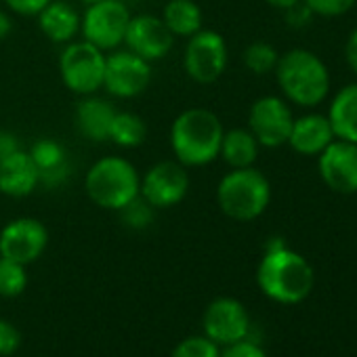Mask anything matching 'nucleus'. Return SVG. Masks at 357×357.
<instances>
[{"label": "nucleus", "mask_w": 357, "mask_h": 357, "mask_svg": "<svg viewBox=\"0 0 357 357\" xmlns=\"http://www.w3.org/2000/svg\"><path fill=\"white\" fill-rule=\"evenodd\" d=\"M257 284L267 298L280 305H298L311 294L315 273L303 255L290 250L282 240H273L259 263Z\"/></svg>", "instance_id": "nucleus-1"}, {"label": "nucleus", "mask_w": 357, "mask_h": 357, "mask_svg": "<svg viewBox=\"0 0 357 357\" xmlns=\"http://www.w3.org/2000/svg\"><path fill=\"white\" fill-rule=\"evenodd\" d=\"M219 116L204 107H190L178 114L170 126V147L174 160L185 168L206 166L219 158L223 141Z\"/></svg>", "instance_id": "nucleus-2"}, {"label": "nucleus", "mask_w": 357, "mask_h": 357, "mask_svg": "<svg viewBox=\"0 0 357 357\" xmlns=\"http://www.w3.org/2000/svg\"><path fill=\"white\" fill-rule=\"evenodd\" d=\"M273 72L284 97L301 107H315L330 93L328 68L307 49H292L284 53Z\"/></svg>", "instance_id": "nucleus-3"}, {"label": "nucleus", "mask_w": 357, "mask_h": 357, "mask_svg": "<svg viewBox=\"0 0 357 357\" xmlns=\"http://www.w3.org/2000/svg\"><path fill=\"white\" fill-rule=\"evenodd\" d=\"M84 190L93 204L105 211H122L141 192V174L122 155L99 158L86 172Z\"/></svg>", "instance_id": "nucleus-4"}, {"label": "nucleus", "mask_w": 357, "mask_h": 357, "mask_svg": "<svg viewBox=\"0 0 357 357\" xmlns=\"http://www.w3.org/2000/svg\"><path fill=\"white\" fill-rule=\"evenodd\" d=\"M269 202L271 183L255 166L231 168L217 185V204L221 213L240 223L259 219Z\"/></svg>", "instance_id": "nucleus-5"}, {"label": "nucleus", "mask_w": 357, "mask_h": 357, "mask_svg": "<svg viewBox=\"0 0 357 357\" xmlns=\"http://www.w3.org/2000/svg\"><path fill=\"white\" fill-rule=\"evenodd\" d=\"M59 74L68 91L86 97L103 89L105 53L86 40H72L59 55Z\"/></svg>", "instance_id": "nucleus-6"}, {"label": "nucleus", "mask_w": 357, "mask_h": 357, "mask_svg": "<svg viewBox=\"0 0 357 357\" xmlns=\"http://www.w3.org/2000/svg\"><path fill=\"white\" fill-rule=\"evenodd\" d=\"M130 17L132 15L122 0H99V3L86 5V11L80 15L82 40L103 53L116 51L124 45Z\"/></svg>", "instance_id": "nucleus-7"}, {"label": "nucleus", "mask_w": 357, "mask_h": 357, "mask_svg": "<svg viewBox=\"0 0 357 357\" xmlns=\"http://www.w3.org/2000/svg\"><path fill=\"white\" fill-rule=\"evenodd\" d=\"M190 192V172L176 160H162L141 176L139 196L153 208L164 211L181 204Z\"/></svg>", "instance_id": "nucleus-8"}, {"label": "nucleus", "mask_w": 357, "mask_h": 357, "mask_svg": "<svg viewBox=\"0 0 357 357\" xmlns=\"http://www.w3.org/2000/svg\"><path fill=\"white\" fill-rule=\"evenodd\" d=\"M229 61L225 38L215 30H200L188 38L183 53V68L188 76L198 84L217 82Z\"/></svg>", "instance_id": "nucleus-9"}, {"label": "nucleus", "mask_w": 357, "mask_h": 357, "mask_svg": "<svg viewBox=\"0 0 357 357\" xmlns=\"http://www.w3.org/2000/svg\"><path fill=\"white\" fill-rule=\"evenodd\" d=\"M151 63L135 55L128 49H116L105 53L103 89L118 99H132L141 95L151 82Z\"/></svg>", "instance_id": "nucleus-10"}, {"label": "nucleus", "mask_w": 357, "mask_h": 357, "mask_svg": "<svg viewBox=\"0 0 357 357\" xmlns=\"http://www.w3.org/2000/svg\"><path fill=\"white\" fill-rule=\"evenodd\" d=\"M49 246V229L34 217H20L0 229V257L30 265L43 257Z\"/></svg>", "instance_id": "nucleus-11"}, {"label": "nucleus", "mask_w": 357, "mask_h": 357, "mask_svg": "<svg viewBox=\"0 0 357 357\" xmlns=\"http://www.w3.org/2000/svg\"><path fill=\"white\" fill-rule=\"evenodd\" d=\"M292 122L294 116L290 105L275 95H265L257 99L248 114V130L263 147L286 145L292 130Z\"/></svg>", "instance_id": "nucleus-12"}, {"label": "nucleus", "mask_w": 357, "mask_h": 357, "mask_svg": "<svg viewBox=\"0 0 357 357\" xmlns=\"http://www.w3.org/2000/svg\"><path fill=\"white\" fill-rule=\"evenodd\" d=\"M202 326L204 336H208L219 347H229L234 342L248 338L250 315L240 301L231 296H219L206 307Z\"/></svg>", "instance_id": "nucleus-13"}, {"label": "nucleus", "mask_w": 357, "mask_h": 357, "mask_svg": "<svg viewBox=\"0 0 357 357\" xmlns=\"http://www.w3.org/2000/svg\"><path fill=\"white\" fill-rule=\"evenodd\" d=\"M319 176L336 194L351 196L357 194V145L334 139L319 155H317Z\"/></svg>", "instance_id": "nucleus-14"}, {"label": "nucleus", "mask_w": 357, "mask_h": 357, "mask_svg": "<svg viewBox=\"0 0 357 357\" xmlns=\"http://www.w3.org/2000/svg\"><path fill=\"white\" fill-rule=\"evenodd\" d=\"M172 47H174V36L168 32L162 17H155L151 13H141L130 17L124 36V49L132 51L135 55L151 63L164 59Z\"/></svg>", "instance_id": "nucleus-15"}, {"label": "nucleus", "mask_w": 357, "mask_h": 357, "mask_svg": "<svg viewBox=\"0 0 357 357\" xmlns=\"http://www.w3.org/2000/svg\"><path fill=\"white\" fill-rule=\"evenodd\" d=\"M38 185L40 174L30 151L17 149L0 162V194L9 198H26Z\"/></svg>", "instance_id": "nucleus-16"}, {"label": "nucleus", "mask_w": 357, "mask_h": 357, "mask_svg": "<svg viewBox=\"0 0 357 357\" xmlns=\"http://www.w3.org/2000/svg\"><path fill=\"white\" fill-rule=\"evenodd\" d=\"M334 139L336 137H334L328 116L307 114V116L294 118L292 130L288 137V145L296 153L311 158V155H319Z\"/></svg>", "instance_id": "nucleus-17"}, {"label": "nucleus", "mask_w": 357, "mask_h": 357, "mask_svg": "<svg viewBox=\"0 0 357 357\" xmlns=\"http://www.w3.org/2000/svg\"><path fill=\"white\" fill-rule=\"evenodd\" d=\"M116 114L118 109L107 99L97 97V93L86 95L76 107V126L84 139L103 143V141H109V130H112V122Z\"/></svg>", "instance_id": "nucleus-18"}, {"label": "nucleus", "mask_w": 357, "mask_h": 357, "mask_svg": "<svg viewBox=\"0 0 357 357\" xmlns=\"http://www.w3.org/2000/svg\"><path fill=\"white\" fill-rule=\"evenodd\" d=\"M36 20L40 32L55 45H68L80 34V13L68 0H51Z\"/></svg>", "instance_id": "nucleus-19"}, {"label": "nucleus", "mask_w": 357, "mask_h": 357, "mask_svg": "<svg viewBox=\"0 0 357 357\" xmlns=\"http://www.w3.org/2000/svg\"><path fill=\"white\" fill-rule=\"evenodd\" d=\"M30 155L38 168L40 174V183L47 188H57L66 181V176L70 172V162L66 155V149L59 141L55 139H38Z\"/></svg>", "instance_id": "nucleus-20"}, {"label": "nucleus", "mask_w": 357, "mask_h": 357, "mask_svg": "<svg viewBox=\"0 0 357 357\" xmlns=\"http://www.w3.org/2000/svg\"><path fill=\"white\" fill-rule=\"evenodd\" d=\"M328 120L336 139L357 145V84H349L334 95Z\"/></svg>", "instance_id": "nucleus-21"}, {"label": "nucleus", "mask_w": 357, "mask_h": 357, "mask_svg": "<svg viewBox=\"0 0 357 357\" xmlns=\"http://www.w3.org/2000/svg\"><path fill=\"white\" fill-rule=\"evenodd\" d=\"M162 22L174 38H190L204 28V15L196 0H168L162 9Z\"/></svg>", "instance_id": "nucleus-22"}, {"label": "nucleus", "mask_w": 357, "mask_h": 357, "mask_svg": "<svg viewBox=\"0 0 357 357\" xmlns=\"http://www.w3.org/2000/svg\"><path fill=\"white\" fill-rule=\"evenodd\" d=\"M259 147V141L248 128H231L223 132L219 158H223L229 168H248L255 166Z\"/></svg>", "instance_id": "nucleus-23"}, {"label": "nucleus", "mask_w": 357, "mask_h": 357, "mask_svg": "<svg viewBox=\"0 0 357 357\" xmlns=\"http://www.w3.org/2000/svg\"><path fill=\"white\" fill-rule=\"evenodd\" d=\"M147 137V126L143 122L141 116L132 114V112H118L114 122H112V130H109V141L116 143L118 147L124 149H132L139 147Z\"/></svg>", "instance_id": "nucleus-24"}, {"label": "nucleus", "mask_w": 357, "mask_h": 357, "mask_svg": "<svg viewBox=\"0 0 357 357\" xmlns=\"http://www.w3.org/2000/svg\"><path fill=\"white\" fill-rule=\"evenodd\" d=\"M28 288L26 265L0 257V298H15Z\"/></svg>", "instance_id": "nucleus-25"}, {"label": "nucleus", "mask_w": 357, "mask_h": 357, "mask_svg": "<svg viewBox=\"0 0 357 357\" xmlns=\"http://www.w3.org/2000/svg\"><path fill=\"white\" fill-rule=\"evenodd\" d=\"M278 59H280V55H278L275 47H271L269 43H252L244 51V66L257 76L273 72L278 66Z\"/></svg>", "instance_id": "nucleus-26"}, {"label": "nucleus", "mask_w": 357, "mask_h": 357, "mask_svg": "<svg viewBox=\"0 0 357 357\" xmlns=\"http://www.w3.org/2000/svg\"><path fill=\"white\" fill-rule=\"evenodd\" d=\"M170 357H221V347L208 336H190L172 349Z\"/></svg>", "instance_id": "nucleus-27"}, {"label": "nucleus", "mask_w": 357, "mask_h": 357, "mask_svg": "<svg viewBox=\"0 0 357 357\" xmlns=\"http://www.w3.org/2000/svg\"><path fill=\"white\" fill-rule=\"evenodd\" d=\"M118 213H122L124 223L130 225V227H135V229L147 227L151 223V219H153V208L141 196L137 200H132L128 206H124L122 211H118Z\"/></svg>", "instance_id": "nucleus-28"}, {"label": "nucleus", "mask_w": 357, "mask_h": 357, "mask_svg": "<svg viewBox=\"0 0 357 357\" xmlns=\"http://www.w3.org/2000/svg\"><path fill=\"white\" fill-rule=\"evenodd\" d=\"M307 5V9L313 15H321V17H338L342 13H347L353 5H357V0H303Z\"/></svg>", "instance_id": "nucleus-29"}, {"label": "nucleus", "mask_w": 357, "mask_h": 357, "mask_svg": "<svg viewBox=\"0 0 357 357\" xmlns=\"http://www.w3.org/2000/svg\"><path fill=\"white\" fill-rule=\"evenodd\" d=\"M22 347V332L13 321L0 319V357H9Z\"/></svg>", "instance_id": "nucleus-30"}, {"label": "nucleus", "mask_w": 357, "mask_h": 357, "mask_svg": "<svg viewBox=\"0 0 357 357\" xmlns=\"http://www.w3.org/2000/svg\"><path fill=\"white\" fill-rule=\"evenodd\" d=\"M221 357H269L257 342L244 338L240 342H234L221 351Z\"/></svg>", "instance_id": "nucleus-31"}, {"label": "nucleus", "mask_w": 357, "mask_h": 357, "mask_svg": "<svg viewBox=\"0 0 357 357\" xmlns=\"http://www.w3.org/2000/svg\"><path fill=\"white\" fill-rule=\"evenodd\" d=\"M49 3L51 0H5V5L22 17H36Z\"/></svg>", "instance_id": "nucleus-32"}, {"label": "nucleus", "mask_w": 357, "mask_h": 357, "mask_svg": "<svg viewBox=\"0 0 357 357\" xmlns=\"http://www.w3.org/2000/svg\"><path fill=\"white\" fill-rule=\"evenodd\" d=\"M22 149L20 147V141L13 132H7V130H0V162H3L7 155H11L13 151Z\"/></svg>", "instance_id": "nucleus-33"}, {"label": "nucleus", "mask_w": 357, "mask_h": 357, "mask_svg": "<svg viewBox=\"0 0 357 357\" xmlns=\"http://www.w3.org/2000/svg\"><path fill=\"white\" fill-rule=\"evenodd\" d=\"M344 57H347V63L349 68L357 74V28L353 30V34L349 36L347 40V47H344Z\"/></svg>", "instance_id": "nucleus-34"}, {"label": "nucleus", "mask_w": 357, "mask_h": 357, "mask_svg": "<svg viewBox=\"0 0 357 357\" xmlns=\"http://www.w3.org/2000/svg\"><path fill=\"white\" fill-rule=\"evenodd\" d=\"M11 32H13V20H11V15L5 13V11H0V40L9 38Z\"/></svg>", "instance_id": "nucleus-35"}, {"label": "nucleus", "mask_w": 357, "mask_h": 357, "mask_svg": "<svg viewBox=\"0 0 357 357\" xmlns=\"http://www.w3.org/2000/svg\"><path fill=\"white\" fill-rule=\"evenodd\" d=\"M265 3H267V5H271V7H275V9L286 11V9H290V7L298 5L301 0H265Z\"/></svg>", "instance_id": "nucleus-36"}, {"label": "nucleus", "mask_w": 357, "mask_h": 357, "mask_svg": "<svg viewBox=\"0 0 357 357\" xmlns=\"http://www.w3.org/2000/svg\"><path fill=\"white\" fill-rule=\"evenodd\" d=\"M80 3H84V5H93V3H99V0H80Z\"/></svg>", "instance_id": "nucleus-37"}]
</instances>
